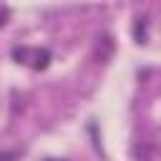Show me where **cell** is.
Instances as JSON below:
<instances>
[{
    "instance_id": "1",
    "label": "cell",
    "mask_w": 161,
    "mask_h": 161,
    "mask_svg": "<svg viewBox=\"0 0 161 161\" xmlns=\"http://www.w3.org/2000/svg\"><path fill=\"white\" fill-rule=\"evenodd\" d=\"M111 50H113V40H111V38H103V40H101V45H98V58H101V60H106V58L111 55Z\"/></svg>"
},
{
    "instance_id": "2",
    "label": "cell",
    "mask_w": 161,
    "mask_h": 161,
    "mask_svg": "<svg viewBox=\"0 0 161 161\" xmlns=\"http://www.w3.org/2000/svg\"><path fill=\"white\" fill-rule=\"evenodd\" d=\"M5 158H15V153H0V161H5Z\"/></svg>"
}]
</instances>
